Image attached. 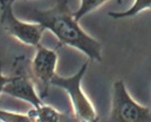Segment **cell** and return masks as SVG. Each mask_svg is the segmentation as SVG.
Segmentation results:
<instances>
[{
    "label": "cell",
    "mask_w": 151,
    "mask_h": 122,
    "mask_svg": "<svg viewBox=\"0 0 151 122\" xmlns=\"http://www.w3.org/2000/svg\"><path fill=\"white\" fill-rule=\"evenodd\" d=\"M29 19V21L41 24L51 32L60 46L75 49L92 61L103 60L101 43L80 25L69 7V0H58L54 5L44 10H32Z\"/></svg>",
    "instance_id": "cell-1"
},
{
    "label": "cell",
    "mask_w": 151,
    "mask_h": 122,
    "mask_svg": "<svg viewBox=\"0 0 151 122\" xmlns=\"http://www.w3.org/2000/svg\"><path fill=\"white\" fill-rule=\"evenodd\" d=\"M88 66V62H86L78 72L70 76H62L56 73L52 81V85L61 88L68 94L75 120L96 122L99 120L98 115L94 104L83 90L81 84Z\"/></svg>",
    "instance_id": "cell-2"
},
{
    "label": "cell",
    "mask_w": 151,
    "mask_h": 122,
    "mask_svg": "<svg viewBox=\"0 0 151 122\" xmlns=\"http://www.w3.org/2000/svg\"><path fill=\"white\" fill-rule=\"evenodd\" d=\"M113 122H151V110L133 98L123 80L114 82L109 118Z\"/></svg>",
    "instance_id": "cell-3"
},
{
    "label": "cell",
    "mask_w": 151,
    "mask_h": 122,
    "mask_svg": "<svg viewBox=\"0 0 151 122\" xmlns=\"http://www.w3.org/2000/svg\"><path fill=\"white\" fill-rule=\"evenodd\" d=\"M11 0H0V24L10 36L21 44L36 47L46 29L37 22L25 21L14 14Z\"/></svg>",
    "instance_id": "cell-4"
},
{
    "label": "cell",
    "mask_w": 151,
    "mask_h": 122,
    "mask_svg": "<svg viewBox=\"0 0 151 122\" xmlns=\"http://www.w3.org/2000/svg\"><path fill=\"white\" fill-rule=\"evenodd\" d=\"M30 60L24 56L16 57L13 64V73L10 81L4 86L3 93L29 103L33 107H38L42 104L33 80L29 67Z\"/></svg>",
    "instance_id": "cell-5"
},
{
    "label": "cell",
    "mask_w": 151,
    "mask_h": 122,
    "mask_svg": "<svg viewBox=\"0 0 151 122\" xmlns=\"http://www.w3.org/2000/svg\"><path fill=\"white\" fill-rule=\"evenodd\" d=\"M58 54L57 50L38 44L32 60L29 62L31 74L43 100L49 96L50 88L56 75Z\"/></svg>",
    "instance_id": "cell-6"
},
{
    "label": "cell",
    "mask_w": 151,
    "mask_h": 122,
    "mask_svg": "<svg viewBox=\"0 0 151 122\" xmlns=\"http://www.w3.org/2000/svg\"><path fill=\"white\" fill-rule=\"evenodd\" d=\"M27 113L32 120V122H60L71 121L66 114L44 103L38 107H32Z\"/></svg>",
    "instance_id": "cell-7"
},
{
    "label": "cell",
    "mask_w": 151,
    "mask_h": 122,
    "mask_svg": "<svg viewBox=\"0 0 151 122\" xmlns=\"http://www.w3.org/2000/svg\"><path fill=\"white\" fill-rule=\"evenodd\" d=\"M151 10V0H134L131 7L124 11H110L109 16L114 19H122L132 18L142 12Z\"/></svg>",
    "instance_id": "cell-8"
},
{
    "label": "cell",
    "mask_w": 151,
    "mask_h": 122,
    "mask_svg": "<svg viewBox=\"0 0 151 122\" xmlns=\"http://www.w3.org/2000/svg\"><path fill=\"white\" fill-rule=\"evenodd\" d=\"M112 0H81L79 7L76 11L73 12V15L75 19L80 21L84 16L89 14L91 12L94 11L99 7H102L103 4L107 3L108 1ZM118 4H122V0H114Z\"/></svg>",
    "instance_id": "cell-9"
},
{
    "label": "cell",
    "mask_w": 151,
    "mask_h": 122,
    "mask_svg": "<svg viewBox=\"0 0 151 122\" xmlns=\"http://www.w3.org/2000/svg\"><path fill=\"white\" fill-rule=\"evenodd\" d=\"M0 121L1 122H32L27 113H18L0 109Z\"/></svg>",
    "instance_id": "cell-10"
},
{
    "label": "cell",
    "mask_w": 151,
    "mask_h": 122,
    "mask_svg": "<svg viewBox=\"0 0 151 122\" xmlns=\"http://www.w3.org/2000/svg\"><path fill=\"white\" fill-rule=\"evenodd\" d=\"M11 76H5L2 73V65L0 62V96L1 93H3V90H4V86L6 84L10 81Z\"/></svg>",
    "instance_id": "cell-11"
},
{
    "label": "cell",
    "mask_w": 151,
    "mask_h": 122,
    "mask_svg": "<svg viewBox=\"0 0 151 122\" xmlns=\"http://www.w3.org/2000/svg\"><path fill=\"white\" fill-rule=\"evenodd\" d=\"M11 1H12V2H13V3H14V2H15V1H16V0H11Z\"/></svg>",
    "instance_id": "cell-12"
},
{
    "label": "cell",
    "mask_w": 151,
    "mask_h": 122,
    "mask_svg": "<svg viewBox=\"0 0 151 122\" xmlns=\"http://www.w3.org/2000/svg\"><path fill=\"white\" fill-rule=\"evenodd\" d=\"M150 110H151V109H150Z\"/></svg>",
    "instance_id": "cell-13"
}]
</instances>
